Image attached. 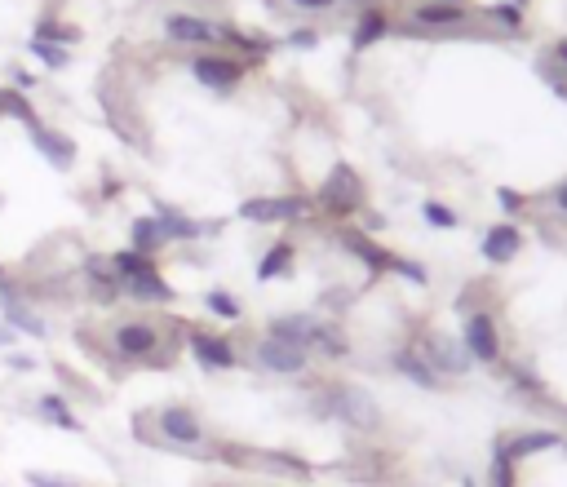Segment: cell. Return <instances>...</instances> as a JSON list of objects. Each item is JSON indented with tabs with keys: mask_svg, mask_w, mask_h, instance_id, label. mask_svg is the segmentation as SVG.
Segmentation results:
<instances>
[{
	"mask_svg": "<svg viewBox=\"0 0 567 487\" xmlns=\"http://www.w3.org/2000/svg\"><path fill=\"white\" fill-rule=\"evenodd\" d=\"M138 426L151 434L147 439L164 443V448H178V452H204L209 448V426H204V417L187 403H160V408H151L147 417H138Z\"/></svg>",
	"mask_w": 567,
	"mask_h": 487,
	"instance_id": "7a4b0ae2",
	"label": "cell"
},
{
	"mask_svg": "<svg viewBox=\"0 0 567 487\" xmlns=\"http://www.w3.org/2000/svg\"><path fill=\"white\" fill-rule=\"evenodd\" d=\"M9 284V279H5V266H0V288H5Z\"/></svg>",
	"mask_w": 567,
	"mask_h": 487,
	"instance_id": "7bdbcfd3",
	"label": "cell"
},
{
	"mask_svg": "<svg viewBox=\"0 0 567 487\" xmlns=\"http://www.w3.org/2000/svg\"><path fill=\"white\" fill-rule=\"evenodd\" d=\"M9 341H14V333H9V328H0V346H9Z\"/></svg>",
	"mask_w": 567,
	"mask_h": 487,
	"instance_id": "b9f144b4",
	"label": "cell"
},
{
	"mask_svg": "<svg viewBox=\"0 0 567 487\" xmlns=\"http://www.w3.org/2000/svg\"><path fill=\"white\" fill-rule=\"evenodd\" d=\"M474 18L470 5H452V0H417L408 9V31L421 36H443V31H461Z\"/></svg>",
	"mask_w": 567,
	"mask_h": 487,
	"instance_id": "52a82bcc",
	"label": "cell"
},
{
	"mask_svg": "<svg viewBox=\"0 0 567 487\" xmlns=\"http://www.w3.org/2000/svg\"><path fill=\"white\" fill-rule=\"evenodd\" d=\"M187 346H191V355L200 359L209 372H226V368H235V346L226 337L218 333H204V328H187Z\"/></svg>",
	"mask_w": 567,
	"mask_h": 487,
	"instance_id": "4fadbf2b",
	"label": "cell"
},
{
	"mask_svg": "<svg viewBox=\"0 0 567 487\" xmlns=\"http://www.w3.org/2000/svg\"><path fill=\"white\" fill-rule=\"evenodd\" d=\"M116 279H120V297H129V302H138V306H169L173 297H178L169 288V279L156 271V262L142 266V271L116 275Z\"/></svg>",
	"mask_w": 567,
	"mask_h": 487,
	"instance_id": "8fae6325",
	"label": "cell"
},
{
	"mask_svg": "<svg viewBox=\"0 0 567 487\" xmlns=\"http://www.w3.org/2000/svg\"><path fill=\"white\" fill-rule=\"evenodd\" d=\"M364 200H368L364 178H359L350 164H333V169H328V178L319 182L315 209H324L328 217H337V222H350V217L364 209Z\"/></svg>",
	"mask_w": 567,
	"mask_h": 487,
	"instance_id": "3957f363",
	"label": "cell"
},
{
	"mask_svg": "<svg viewBox=\"0 0 567 487\" xmlns=\"http://www.w3.org/2000/svg\"><path fill=\"white\" fill-rule=\"evenodd\" d=\"M550 58H554V67H559L563 76H567V36H563V40H554V54H550Z\"/></svg>",
	"mask_w": 567,
	"mask_h": 487,
	"instance_id": "ab89813d",
	"label": "cell"
},
{
	"mask_svg": "<svg viewBox=\"0 0 567 487\" xmlns=\"http://www.w3.org/2000/svg\"><path fill=\"white\" fill-rule=\"evenodd\" d=\"M324 412H328V417H337L350 430H377V421H381L377 403L368 399L364 390H355V386H333V390H328Z\"/></svg>",
	"mask_w": 567,
	"mask_h": 487,
	"instance_id": "ba28073f",
	"label": "cell"
},
{
	"mask_svg": "<svg viewBox=\"0 0 567 487\" xmlns=\"http://www.w3.org/2000/svg\"><path fill=\"white\" fill-rule=\"evenodd\" d=\"M288 45H297V49H315V45H319V31H315V27H297L293 36H288Z\"/></svg>",
	"mask_w": 567,
	"mask_h": 487,
	"instance_id": "74e56055",
	"label": "cell"
},
{
	"mask_svg": "<svg viewBox=\"0 0 567 487\" xmlns=\"http://www.w3.org/2000/svg\"><path fill=\"white\" fill-rule=\"evenodd\" d=\"M204 306H209L218 319H226V324H235V319H244L240 297H231V293H226V288H213V293L204 297Z\"/></svg>",
	"mask_w": 567,
	"mask_h": 487,
	"instance_id": "f1b7e54d",
	"label": "cell"
},
{
	"mask_svg": "<svg viewBox=\"0 0 567 487\" xmlns=\"http://www.w3.org/2000/svg\"><path fill=\"white\" fill-rule=\"evenodd\" d=\"M421 217H426L430 226H439V231H452V226H461L457 209H448V204H439V200H426V204H421Z\"/></svg>",
	"mask_w": 567,
	"mask_h": 487,
	"instance_id": "1f68e13d",
	"label": "cell"
},
{
	"mask_svg": "<svg viewBox=\"0 0 567 487\" xmlns=\"http://www.w3.org/2000/svg\"><path fill=\"white\" fill-rule=\"evenodd\" d=\"M421 359H426L439 377H466V372L474 368V359L466 355V346L452 341L448 333H426V337H421Z\"/></svg>",
	"mask_w": 567,
	"mask_h": 487,
	"instance_id": "30bf717a",
	"label": "cell"
},
{
	"mask_svg": "<svg viewBox=\"0 0 567 487\" xmlns=\"http://www.w3.org/2000/svg\"><path fill=\"white\" fill-rule=\"evenodd\" d=\"M218 45H231L235 54H244L249 62H257L262 54H271L266 40H257V36H249V31H240V27H218Z\"/></svg>",
	"mask_w": 567,
	"mask_h": 487,
	"instance_id": "484cf974",
	"label": "cell"
},
{
	"mask_svg": "<svg viewBox=\"0 0 567 487\" xmlns=\"http://www.w3.org/2000/svg\"><path fill=\"white\" fill-rule=\"evenodd\" d=\"M0 306H5V324H9V333H27V337H45L49 328H45V319L36 315L27 302H18V293L14 288H0Z\"/></svg>",
	"mask_w": 567,
	"mask_h": 487,
	"instance_id": "2e32d148",
	"label": "cell"
},
{
	"mask_svg": "<svg viewBox=\"0 0 567 487\" xmlns=\"http://www.w3.org/2000/svg\"><path fill=\"white\" fill-rule=\"evenodd\" d=\"M85 279H89V288H94L89 297H98L102 306H111L120 297V279L111 271L107 257H85Z\"/></svg>",
	"mask_w": 567,
	"mask_h": 487,
	"instance_id": "7402d4cb",
	"label": "cell"
},
{
	"mask_svg": "<svg viewBox=\"0 0 567 487\" xmlns=\"http://www.w3.org/2000/svg\"><path fill=\"white\" fill-rule=\"evenodd\" d=\"M164 36L173 45H218V27L209 18H195V14H169L164 18Z\"/></svg>",
	"mask_w": 567,
	"mask_h": 487,
	"instance_id": "9a60e30c",
	"label": "cell"
},
{
	"mask_svg": "<svg viewBox=\"0 0 567 487\" xmlns=\"http://www.w3.org/2000/svg\"><path fill=\"white\" fill-rule=\"evenodd\" d=\"M36 412H40L45 421H54V426H63V430H71V434H80V417L67 408V399H63V395H40V399H36Z\"/></svg>",
	"mask_w": 567,
	"mask_h": 487,
	"instance_id": "4316f807",
	"label": "cell"
},
{
	"mask_svg": "<svg viewBox=\"0 0 567 487\" xmlns=\"http://www.w3.org/2000/svg\"><path fill=\"white\" fill-rule=\"evenodd\" d=\"M293 257H297V248L288 240L271 244V248H266V257L257 262V279H262V284H271V279H288V275H293Z\"/></svg>",
	"mask_w": 567,
	"mask_h": 487,
	"instance_id": "603a6c76",
	"label": "cell"
},
{
	"mask_svg": "<svg viewBox=\"0 0 567 487\" xmlns=\"http://www.w3.org/2000/svg\"><path fill=\"white\" fill-rule=\"evenodd\" d=\"M182 341H187V324H169V319H156V315L111 319L102 328L107 355L129 368H169L178 359Z\"/></svg>",
	"mask_w": 567,
	"mask_h": 487,
	"instance_id": "6da1fadb",
	"label": "cell"
},
{
	"mask_svg": "<svg viewBox=\"0 0 567 487\" xmlns=\"http://www.w3.org/2000/svg\"><path fill=\"white\" fill-rule=\"evenodd\" d=\"M164 244H169V240H164V235H160L156 217H133V222H129V248H133V253H147V257H156Z\"/></svg>",
	"mask_w": 567,
	"mask_h": 487,
	"instance_id": "cb8c5ba5",
	"label": "cell"
},
{
	"mask_svg": "<svg viewBox=\"0 0 567 487\" xmlns=\"http://www.w3.org/2000/svg\"><path fill=\"white\" fill-rule=\"evenodd\" d=\"M253 364L271 377H297V372L311 368V355L306 350H293L284 341H271V337H257L253 341Z\"/></svg>",
	"mask_w": 567,
	"mask_h": 487,
	"instance_id": "7c38bea8",
	"label": "cell"
},
{
	"mask_svg": "<svg viewBox=\"0 0 567 487\" xmlns=\"http://www.w3.org/2000/svg\"><path fill=\"white\" fill-rule=\"evenodd\" d=\"M191 76L213 93H231L244 76H249V62H240L231 54H195L191 58Z\"/></svg>",
	"mask_w": 567,
	"mask_h": 487,
	"instance_id": "9c48e42d",
	"label": "cell"
},
{
	"mask_svg": "<svg viewBox=\"0 0 567 487\" xmlns=\"http://www.w3.org/2000/svg\"><path fill=\"white\" fill-rule=\"evenodd\" d=\"M390 36V14L381 5H368V9H359V18H355V31H350V45L364 54V49H373L377 40H386Z\"/></svg>",
	"mask_w": 567,
	"mask_h": 487,
	"instance_id": "e0dca14e",
	"label": "cell"
},
{
	"mask_svg": "<svg viewBox=\"0 0 567 487\" xmlns=\"http://www.w3.org/2000/svg\"><path fill=\"white\" fill-rule=\"evenodd\" d=\"M505 372H510V386H514V390H528V395H545L541 377H536L528 364H519V359H514V364H505Z\"/></svg>",
	"mask_w": 567,
	"mask_h": 487,
	"instance_id": "4dcf8cb0",
	"label": "cell"
},
{
	"mask_svg": "<svg viewBox=\"0 0 567 487\" xmlns=\"http://www.w3.org/2000/svg\"><path fill=\"white\" fill-rule=\"evenodd\" d=\"M519 479V461L510 457V448H505V434L497 443H492V465H488V483L492 487H514Z\"/></svg>",
	"mask_w": 567,
	"mask_h": 487,
	"instance_id": "d4e9b609",
	"label": "cell"
},
{
	"mask_svg": "<svg viewBox=\"0 0 567 487\" xmlns=\"http://www.w3.org/2000/svg\"><path fill=\"white\" fill-rule=\"evenodd\" d=\"M0 116H9V120H23L27 129H36V124H40L36 107L23 98V89H0Z\"/></svg>",
	"mask_w": 567,
	"mask_h": 487,
	"instance_id": "83f0119b",
	"label": "cell"
},
{
	"mask_svg": "<svg viewBox=\"0 0 567 487\" xmlns=\"http://www.w3.org/2000/svg\"><path fill=\"white\" fill-rule=\"evenodd\" d=\"M311 213H315V200H306V195H257V200L240 204V222H253V226L306 222Z\"/></svg>",
	"mask_w": 567,
	"mask_h": 487,
	"instance_id": "8992f818",
	"label": "cell"
},
{
	"mask_svg": "<svg viewBox=\"0 0 567 487\" xmlns=\"http://www.w3.org/2000/svg\"><path fill=\"white\" fill-rule=\"evenodd\" d=\"M479 248H483V257H488L492 266H505V262H514V257L523 253V231L514 222H497V226L483 231Z\"/></svg>",
	"mask_w": 567,
	"mask_h": 487,
	"instance_id": "5bb4252c",
	"label": "cell"
},
{
	"mask_svg": "<svg viewBox=\"0 0 567 487\" xmlns=\"http://www.w3.org/2000/svg\"><path fill=\"white\" fill-rule=\"evenodd\" d=\"M156 226H160L164 240H178V244H191V240H200V235H204L200 222H191L187 213L169 209V204H156Z\"/></svg>",
	"mask_w": 567,
	"mask_h": 487,
	"instance_id": "44dd1931",
	"label": "cell"
},
{
	"mask_svg": "<svg viewBox=\"0 0 567 487\" xmlns=\"http://www.w3.org/2000/svg\"><path fill=\"white\" fill-rule=\"evenodd\" d=\"M541 204H545V209H550L554 217H563V222H567V178H563L559 186H550V191L541 195Z\"/></svg>",
	"mask_w": 567,
	"mask_h": 487,
	"instance_id": "d590c367",
	"label": "cell"
},
{
	"mask_svg": "<svg viewBox=\"0 0 567 487\" xmlns=\"http://www.w3.org/2000/svg\"><path fill=\"white\" fill-rule=\"evenodd\" d=\"M461 346L474 364H501L505 359V341L501 324L492 310H466V324H461Z\"/></svg>",
	"mask_w": 567,
	"mask_h": 487,
	"instance_id": "5b68a950",
	"label": "cell"
},
{
	"mask_svg": "<svg viewBox=\"0 0 567 487\" xmlns=\"http://www.w3.org/2000/svg\"><path fill=\"white\" fill-rule=\"evenodd\" d=\"M497 204H501V209L510 213V217H519L523 209H528V200H523L519 191H510V186H501V191H497Z\"/></svg>",
	"mask_w": 567,
	"mask_h": 487,
	"instance_id": "8d00e7d4",
	"label": "cell"
},
{
	"mask_svg": "<svg viewBox=\"0 0 567 487\" xmlns=\"http://www.w3.org/2000/svg\"><path fill=\"white\" fill-rule=\"evenodd\" d=\"M483 18H492V23L501 31H510V36L523 31V9L519 5H483Z\"/></svg>",
	"mask_w": 567,
	"mask_h": 487,
	"instance_id": "f546056e",
	"label": "cell"
},
{
	"mask_svg": "<svg viewBox=\"0 0 567 487\" xmlns=\"http://www.w3.org/2000/svg\"><path fill=\"white\" fill-rule=\"evenodd\" d=\"M27 483L32 487H80V483H67V479H49V474H40V470L27 474Z\"/></svg>",
	"mask_w": 567,
	"mask_h": 487,
	"instance_id": "f35d334b",
	"label": "cell"
},
{
	"mask_svg": "<svg viewBox=\"0 0 567 487\" xmlns=\"http://www.w3.org/2000/svg\"><path fill=\"white\" fill-rule=\"evenodd\" d=\"M505 448H510L514 461H528L536 452H550L563 448V434L559 430H528V434H505Z\"/></svg>",
	"mask_w": 567,
	"mask_h": 487,
	"instance_id": "d6986e66",
	"label": "cell"
},
{
	"mask_svg": "<svg viewBox=\"0 0 567 487\" xmlns=\"http://www.w3.org/2000/svg\"><path fill=\"white\" fill-rule=\"evenodd\" d=\"M342 5H355V9H368V5H377V0H342Z\"/></svg>",
	"mask_w": 567,
	"mask_h": 487,
	"instance_id": "60d3db41",
	"label": "cell"
},
{
	"mask_svg": "<svg viewBox=\"0 0 567 487\" xmlns=\"http://www.w3.org/2000/svg\"><path fill=\"white\" fill-rule=\"evenodd\" d=\"M32 54L40 58V62H45V67H67V62H71V54H67V49L63 45H54V40H36L32 36Z\"/></svg>",
	"mask_w": 567,
	"mask_h": 487,
	"instance_id": "d6a6232c",
	"label": "cell"
},
{
	"mask_svg": "<svg viewBox=\"0 0 567 487\" xmlns=\"http://www.w3.org/2000/svg\"><path fill=\"white\" fill-rule=\"evenodd\" d=\"M452 5H466V0H452Z\"/></svg>",
	"mask_w": 567,
	"mask_h": 487,
	"instance_id": "ee69618b",
	"label": "cell"
},
{
	"mask_svg": "<svg viewBox=\"0 0 567 487\" xmlns=\"http://www.w3.org/2000/svg\"><path fill=\"white\" fill-rule=\"evenodd\" d=\"M395 368H399V377H408L412 386H421V390H439V372L421 359V350L417 346H404V350H395Z\"/></svg>",
	"mask_w": 567,
	"mask_h": 487,
	"instance_id": "ffe728a7",
	"label": "cell"
},
{
	"mask_svg": "<svg viewBox=\"0 0 567 487\" xmlns=\"http://www.w3.org/2000/svg\"><path fill=\"white\" fill-rule=\"evenodd\" d=\"M36 40H54V45H63V40H80V31H76V27L54 23V18H45V23L36 27Z\"/></svg>",
	"mask_w": 567,
	"mask_h": 487,
	"instance_id": "e575fe53",
	"label": "cell"
},
{
	"mask_svg": "<svg viewBox=\"0 0 567 487\" xmlns=\"http://www.w3.org/2000/svg\"><path fill=\"white\" fill-rule=\"evenodd\" d=\"M32 142H36V151L45 155L49 164H54V169H71V164H76V142H71L67 133L36 124V129H32Z\"/></svg>",
	"mask_w": 567,
	"mask_h": 487,
	"instance_id": "ac0fdd59",
	"label": "cell"
},
{
	"mask_svg": "<svg viewBox=\"0 0 567 487\" xmlns=\"http://www.w3.org/2000/svg\"><path fill=\"white\" fill-rule=\"evenodd\" d=\"M337 240H342L350 253H355L359 262L368 266V271H377V275H404V279H412V284H426V271H421L417 262H408V257H399V253H390V248L373 244L368 235L350 231V226H342V231H337Z\"/></svg>",
	"mask_w": 567,
	"mask_h": 487,
	"instance_id": "277c9868",
	"label": "cell"
},
{
	"mask_svg": "<svg viewBox=\"0 0 567 487\" xmlns=\"http://www.w3.org/2000/svg\"><path fill=\"white\" fill-rule=\"evenodd\" d=\"M293 14H302V18H319V14H333L342 0H284Z\"/></svg>",
	"mask_w": 567,
	"mask_h": 487,
	"instance_id": "836d02e7",
	"label": "cell"
}]
</instances>
